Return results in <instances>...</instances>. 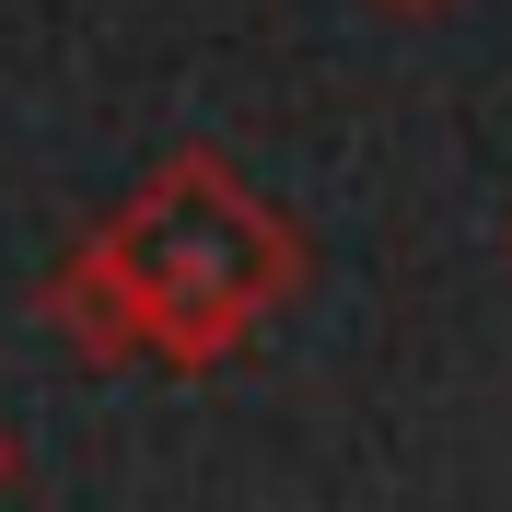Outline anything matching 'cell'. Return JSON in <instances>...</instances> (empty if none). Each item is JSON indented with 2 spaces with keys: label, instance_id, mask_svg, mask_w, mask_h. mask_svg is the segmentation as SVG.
Listing matches in <instances>:
<instances>
[{
  "label": "cell",
  "instance_id": "obj_1",
  "mask_svg": "<svg viewBox=\"0 0 512 512\" xmlns=\"http://www.w3.org/2000/svg\"><path fill=\"white\" fill-rule=\"evenodd\" d=\"M94 268L117 280L140 350H163V361H222L233 338L303 280L280 210H256L210 152L175 163V175H163V187L94 245Z\"/></svg>",
  "mask_w": 512,
  "mask_h": 512
},
{
  "label": "cell",
  "instance_id": "obj_2",
  "mask_svg": "<svg viewBox=\"0 0 512 512\" xmlns=\"http://www.w3.org/2000/svg\"><path fill=\"white\" fill-rule=\"evenodd\" d=\"M12 478H24V443H12V431H0V489H12Z\"/></svg>",
  "mask_w": 512,
  "mask_h": 512
}]
</instances>
